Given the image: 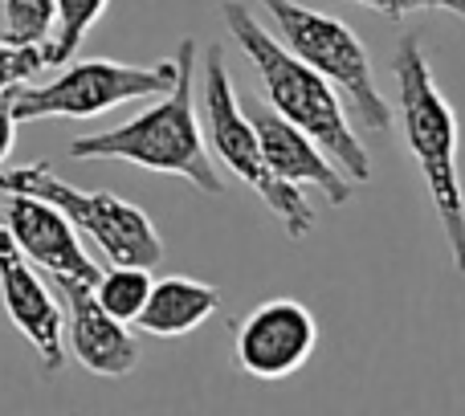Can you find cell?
I'll use <instances>...</instances> for the list:
<instances>
[{
	"label": "cell",
	"mask_w": 465,
	"mask_h": 416,
	"mask_svg": "<svg viewBox=\"0 0 465 416\" xmlns=\"http://www.w3.org/2000/svg\"><path fill=\"white\" fill-rule=\"evenodd\" d=\"M5 224L16 237V245L25 249L33 265L49 273V278H82L94 286L103 278V270L94 265V257L86 253L74 221L57 204L41 201V196L8 193L5 204Z\"/></svg>",
	"instance_id": "8fae6325"
},
{
	"label": "cell",
	"mask_w": 465,
	"mask_h": 416,
	"mask_svg": "<svg viewBox=\"0 0 465 416\" xmlns=\"http://www.w3.org/2000/svg\"><path fill=\"white\" fill-rule=\"evenodd\" d=\"M0 193H25L41 196V201L57 204L74 221V229L86 233L106 262L119 265H147L152 270L163 253V237L152 224V216L139 204L123 201L111 193H82V188L65 184L49 163H25V168L0 172Z\"/></svg>",
	"instance_id": "8992f818"
},
{
	"label": "cell",
	"mask_w": 465,
	"mask_h": 416,
	"mask_svg": "<svg viewBox=\"0 0 465 416\" xmlns=\"http://www.w3.org/2000/svg\"><path fill=\"white\" fill-rule=\"evenodd\" d=\"M16 144V114H13V94H0V163L8 160Z\"/></svg>",
	"instance_id": "d6986e66"
},
{
	"label": "cell",
	"mask_w": 465,
	"mask_h": 416,
	"mask_svg": "<svg viewBox=\"0 0 465 416\" xmlns=\"http://www.w3.org/2000/svg\"><path fill=\"white\" fill-rule=\"evenodd\" d=\"M204 139H209V152L225 163L232 176L262 196L265 208L286 229V237L298 241L314 229V208L306 201V193L298 184L278 180L270 172V163H265L253 114H245L237 90H232L225 49L221 45H213L204 54Z\"/></svg>",
	"instance_id": "277c9868"
},
{
	"label": "cell",
	"mask_w": 465,
	"mask_h": 416,
	"mask_svg": "<svg viewBox=\"0 0 465 416\" xmlns=\"http://www.w3.org/2000/svg\"><path fill=\"white\" fill-rule=\"evenodd\" d=\"M152 273L147 265H119L111 262V270H103V278L94 282V298L123 322H135L147 306V294H152Z\"/></svg>",
	"instance_id": "5bb4252c"
},
{
	"label": "cell",
	"mask_w": 465,
	"mask_h": 416,
	"mask_svg": "<svg viewBox=\"0 0 465 416\" xmlns=\"http://www.w3.org/2000/svg\"><path fill=\"white\" fill-rule=\"evenodd\" d=\"M392 74L396 94H401V123L409 152L429 184V201L437 208L445 241H450L453 265L465 273V193L458 176V114L437 90V78L429 70V57L420 49L417 33H409L396 45Z\"/></svg>",
	"instance_id": "3957f363"
},
{
	"label": "cell",
	"mask_w": 465,
	"mask_h": 416,
	"mask_svg": "<svg viewBox=\"0 0 465 416\" xmlns=\"http://www.w3.org/2000/svg\"><path fill=\"white\" fill-rule=\"evenodd\" d=\"M217 306H221L217 286L184 278V273H172V278L152 282L147 306L135 322L155 339H180L188 331H196L201 322H209L217 314Z\"/></svg>",
	"instance_id": "4fadbf2b"
},
{
	"label": "cell",
	"mask_w": 465,
	"mask_h": 416,
	"mask_svg": "<svg viewBox=\"0 0 465 416\" xmlns=\"http://www.w3.org/2000/svg\"><path fill=\"white\" fill-rule=\"evenodd\" d=\"M319 347V322L294 298H270L241 319L232 352L237 368L253 380H286Z\"/></svg>",
	"instance_id": "ba28073f"
},
{
	"label": "cell",
	"mask_w": 465,
	"mask_h": 416,
	"mask_svg": "<svg viewBox=\"0 0 465 416\" xmlns=\"http://www.w3.org/2000/svg\"><path fill=\"white\" fill-rule=\"evenodd\" d=\"M65 306V339L74 360L86 371L106 380H123L139 368V339L127 331V322L114 319L94 298V286L82 278H54Z\"/></svg>",
	"instance_id": "30bf717a"
},
{
	"label": "cell",
	"mask_w": 465,
	"mask_h": 416,
	"mask_svg": "<svg viewBox=\"0 0 465 416\" xmlns=\"http://www.w3.org/2000/svg\"><path fill=\"white\" fill-rule=\"evenodd\" d=\"M225 25L232 41L241 45V54L249 57V65L257 70L265 106H273L282 119L302 127L355 184L371 180V155L355 135L351 119H347L343 94L290 45H282V37H273L241 0H225Z\"/></svg>",
	"instance_id": "6da1fadb"
},
{
	"label": "cell",
	"mask_w": 465,
	"mask_h": 416,
	"mask_svg": "<svg viewBox=\"0 0 465 416\" xmlns=\"http://www.w3.org/2000/svg\"><path fill=\"white\" fill-rule=\"evenodd\" d=\"M257 5L270 13L282 45H290L306 65H314L343 94L347 111L355 114V123L363 131H371V135L392 131V106L380 94L371 57L363 49V41L355 37L351 25H343L339 16L314 13V8L298 5V0H257Z\"/></svg>",
	"instance_id": "5b68a950"
},
{
	"label": "cell",
	"mask_w": 465,
	"mask_h": 416,
	"mask_svg": "<svg viewBox=\"0 0 465 416\" xmlns=\"http://www.w3.org/2000/svg\"><path fill=\"white\" fill-rule=\"evenodd\" d=\"M253 127H257V139H262V152H265V163L278 180L286 184H298V188H319L331 204H347L355 193V180L306 135L302 127H294L290 119H282L273 106H262L253 111Z\"/></svg>",
	"instance_id": "7c38bea8"
},
{
	"label": "cell",
	"mask_w": 465,
	"mask_h": 416,
	"mask_svg": "<svg viewBox=\"0 0 465 416\" xmlns=\"http://www.w3.org/2000/svg\"><path fill=\"white\" fill-rule=\"evenodd\" d=\"M111 0H57V25L54 37L45 45V65H62L78 54V45L86 41V33L98 25V16L106 13Z\"/></svg>",
	"instance_id": "9a60e30c"
},
{
	"label": "cell",
	"mask_w": 465,
	"mask_h": 416,
	"mask_svg": "<svg viewBox=\"0 0 465 416\" xmlns=\"http://www.w3.org/2000/svg\"><path fill=\"white\" fill-rule=\"evenodd\" d=\"M41 70H45V45H16L0 37V94H13Z\"/></svg>",
	"instance_id": "e0dca14e"
},
{
	"label": "cell",
	"mask_w": 465,
	"mask_h": 416,
	"mask_svg": "<svg viewBox=\"0 0 465 416\" xmlns=\"http://www.w3.org/2000/svg\"><path fill=\"white\" fill-rule=\"evenodd\" d=\"M176 82V57L160 65H127L111 62V57H90L62 78L45 82V86H16L13 90V114L16 123H37V119H94L123 103L135 98H152L172 90Z\"/></svg>",
	"instance_id": "52a82bcc"
},
{
	"label": "cell",
	"mask_w": 465,
	"mask_h": 416,
	"mask_svg": "<svg viewBox=\"0 0 465 416\" xmlns=\"http://www.w3.org/2000/svg\"><path fill=\"white\" fill-rule=\"evenodd\" d=\"M355 5L371 8V13L388 16V21H401L409 13H425V8H441V13H453L465 21V0H355Z\"/></svg>",
	"instance_id": "ac0fdd59"
},
{
	"label": "cell",
	"mask_w": 465,
	"mask_h": 416,
	"mask_svg": "<svg viewBox=\"0 0 465 416\" xmlns=\"http://www.w3.org/2000/svg\"><path fill=\"white\" fill-rule=\"evenodd\" d=\"M57 0H5V37L16 45H49Z\"/></svg>",
	"instance_id": "2e32d148"
},
{
	"label": "cell",
	"mask_w": 465,
	"mask_h": 416,
	"mask_svg": "<svg viewBox=\"0 0 465 416\" xmlns=\"http://www.w3.org/2000/svg\"><path fill=\"white\" fill-rule=\"evenodd\" d=\"M193 54H196V41L184 37L176 54V82H172V90L160 94V103H152L135 119L119 123L111 131L70 139L65 155L70 160L135 163L143 172L188 180L204 196H221L225 184H221V172L213 163L209 139H204L196 106H193Z\"/></svg>",
	"instance_id": "7a4b0ae2"
},
{
	"label": "cell",
	"mask_w": 465,
	"mask_h": 416,
	"mask_svg": "<svg viewBox=\"0 0 465 416\" xmlns=\"http://www.w3.org/2000/svg\"><path fill=\"white\" fill-rule=\"evenodd\" d=\"M0 302H5V314L13 319V327L21 331V335L29 339V347L37 352L41 368L62 371V363H65L62 302H57L54 290L41 282V273L33 270V262L25 257V249L16 245L8 224H0Z\"/></svg>",
	"instance_id": "9c48e42d"
}]
</instances>
